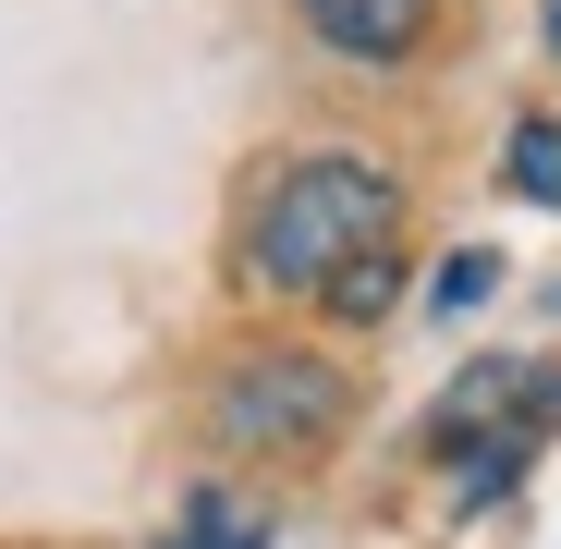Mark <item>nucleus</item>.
I'll use <instances>...</instances> for the list:
<instances>
[{"label":"nucleus","mask_w":561,"mask_h":549,"mask_svg":"<svg viewBox=\"0 0 561 549\" xmlns=\"http://www.w3.org/2000/svg\"><path fill=\"white\" fill-rule=\"evenodd\" d=\"M403 232V183L379 171V159H294L256 196V220H244V268L268 294H330L342 268L366 256V244H391Z\"/></svg>","instance_id":"f257e3e1"},{"label":"nucleus","mask_w":561,"mask_h":549,"mask_svg":"<svg viewBox=\"0 0 561 549\" xmlns=\"http://www.w3.org/2000/svg\"><path fill=\"white\" fill-rule=\"evenodd\" d=\"M354 415V379L330 354H244L232 379L208 391V439H232V451H318L330 427Z\"/></svg>","instance_id":"f03ea898"},{"label":"nucleus","mask_w":561,"mask_h":549,"mask_svg":"<svg viewBox=\"0 0 561 549\" xmlns=\"http://www.w3.org/2000/svg\"><path fill=\"white\" fill-rule=\"evenodd\" d=\"M537 415H561V379H549V366H463V379H451V403H439V451H463L477 427L525 439Z\"/></svg>","instance_id":"7ed1b4c3"},{"label":"nucleus","mask_w":561,"mask_h":549,"mask_svg":"<svg viewBox=\"0 0 561 549\" xmlns=\"http://www.w3.org/2000/svg\"><path fill=\"white\" fill-rule=\"evenodd\" d=\"M306 37H318L330 61L391 73V61H415V37H427V0H306Z\"/></svg>","instance_id":"20e7f679"},{"label":"nucleus","mask_w":561,"mask_h":549,"mask_svg":"<svg viewBox=\"0 0 561 549\" xmlns=\"http://www.w3.org/2000/svg\"><path fill=\"white\" fill-rule=\"evenodd\" d=\"M501 183L525 208H561V123L537 111V123H513V159H501Z\"/></svg>","instance_id":"39448f33"},{"label":"nucleus","mask_w":561,"mask_h":549,"mask_svg":"<svg viewBox=\"0 0 561 549\" xmlns=\"http://www.w3.org/2000/svg\"><path fill=\"white\" fill-rule=\"evenodd\" d=\"M391 294H403V256H391V244H366L318 306H330V318H391Z\"/></svg>","instance_id":"423d86ee"},{"label":"nucleus","mask_w":561,"mask_h":549,"mask_svg":"<svg viewBox=\"0 0 561 549\" xmlns=\"http://www.w3.org/2000/svg\"><path fill=\"white\" fill-rule=\"evenodd\" d=\"M159 549H268V513H244V501H196Z\"/></svg>","instance_id":"0eeeda50"},{"label":"nucleus","mask_w":561,"mask_h":549,"mask_svg":"<svg viewBox=\"0 0 561 549\" xmlns=\"http://www.w3.org/2000/svg\"><path fill=\"white\" fill-rule=\"evenodd\" d=\"M489 282H501V268H489V256H451V268H439V306H477Z\"/></svg>","instance_id":"6e6552de"},{"label":"nucleus","mask_w":561,"mask_h":549,"mask_svg":"<svg viewBox=\"0 0 561 549\" xmlns=\"http://www.w3.org/2000/svg\"><path fill=\"white\" fill-rule=\"evenodd\" d=\"M549 49H561V0H549Z\"/></svg>","instance_id":"1a4fd4ad"}]
</instances>
